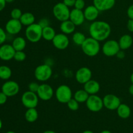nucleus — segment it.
Returning <instances> with one entry per match:
<instances>
[{
  "mask_svg": "<svg viewBox=\"0 0 133 133\" xmlns=\"http://www.w3.org/2000/svg\"><path fill=\"white\" fill-rule=\"evenodd\" d=\"M38 23L42 27V29L45 27H48V26H49V21L47 18H42V19L39 21Z\"/></svg>",
  "mask_w": 133,
  "mask_h": 133,
  "instance_id": "nucleus-37",
  "label": "nucleus"
},
{
  "mask_svg": "<svg viewBox=\"0 0 133 133\" xmlns=\"http://www.w3.org/2000/svg\"><path fill=\"white\" fill-rule=\"evenodd\" d=\"M5 1H6V3H12L14 0H5Z\"/></svg>",
  "mask_w": 133,
  "mask_h": 133,
  "instance_id": "nucleus-49",
  "label": "nucleus"
},
{
  "mask_svg": "<svg viewBox=\"0 0 133 133\" xmlns=\"http://www.w3.org/2000/svg\"><path fill=\"white\" fill-rule=\"evenodd\" d=\"M54 90L49 84L43 83L40 84L37 92L38 97L42 101H49L53 97L54 95Z\"/></svg>",
  "mask_w": 133,
  "mask_h": 133,
  "instance_id": "nucleus-10",
  "label": "nucleus"
},
{
  "mask_svg": "<svg viewBox=\"0 0 133 133\" xmlns=\"http://www.w3.org/2000/svg\"><path fill=\"white\" fill-rule=\"evenodd\" d=\"M43 133H57L53 131H45Z\"/></svg>",
  "mask_w": 133,
  "mask_h": 133,
  "instance_id": "nucleus-45",
  "label": "nucleus"
},
{
  "mask_svg": "<svg viewBox=\"0 0 133 133\" xmlns=\"http://www.w3.org/2000/svg\"><path fill=\"white\" fill-rule=\"evenodd\" d=\"M130 79H131V83H132V84H133V72H132V74H131Z\"/></svg>",
  "mask_w": 133,
  "mask_h": 133,
  "instance_id": "nucleus-48",
  "label": "nucleus"
},
{
  "mask_svg": "<svg viewBox=\"0 0 133 133\" xmlns=\"http://www.w3.org/2000/svg\"><path fill=\"white\" fill-rule=\"evenodd\" d=\"M19 21L23 25V26L28 27L35 23V17L32 13L27 12H24L22 14Z\"/></svg>",
  "mask_w": 133,
  "mask_h": 133,
  "instance_id": "nucleus-24",
  "label": "nucleus"
},
{
  "mask_svg": "<svg viewBox=\"0 0 133 133\" xmlns=\"http://www.w3.org/2000/svg\"><path fill=\"white\" fill-rule=\"evenodd\" d=\"M6 133H16L15 132H14V131H8V132H6Z\"/></svg>",
  "mask_w": 133,
  "mask_h": 133,
  "instance_id": "nucleus-51",
  "label": "nucleus"
},
{
  "mask_svg": "<svg viewBox=\"0 0 133 133\" xmlns=\"http://www.w3.org/2000/svg\"><path fill=\"white\" fill-rule=\"evenodd\" d=\"M51 42L55 48L60 50H64L66 49L70 44V40L67 36V35H65L62 32L56 34L55 36Z\"/></svg>",
  "mask_w": 133,
  "mask_h": 133,
  "instance_id": "nucleus-13",
  "label": "nucleus"
},
{
  "mask_svg": "<svg viewBox=\"0 0 133 133\" xmlns=\"http://www.w3.org/2000/svg\"><path fill=\"white\" fill-rule=\"evenodd\" d=\"M22 103L27 109L36 108L38 104L39 98L36 93L28 90L25 92L22 96Z\"/></svg>",
  "mask_w": 133,
  "mask_h": 133,
  "instance_id": "nucleus-7",
  "label": "nucleus"
},
{
  "mask_svg": "<svg viewBox=\"0 0 133 133\" xmlns=\"http://www.w3.org/2000/svg\"><path fill=\"white\" fill-rule=\"evenodd\" d=\"M116 0H93V5L99 12L107 11L114 6Z\"/></svg>",
  "mask_w": 133,
  "mask_h": 133,
  "instance_id": "nucleus-18",
  "label": "nucleus"
},
{
  "mask_svg": "<svg viewBox=\"0 0 133 133\" xmlns=\"http://www.w3.org/2000/svg\"><path fill=\"white\" fill-rule=\"evenodd\" d=\"M1 91L8 97H13L19 92V86L14 81H7L1 87Z\"/></svg>",
  "mask_w": 133,
  "mask_h": 133,
  "instance_id": "nucleus-11",
  "label": "nucleus"
},
{
  "mask_svg": "<svg viewBox=\"0 0 133 133\" xmlns=\"http://www.w3.org/2000/svg\"><path fill=\"white\" fill-rule=\"evenodd\" d=\"M70 11L68 6L63 2L57 3L53 8V14L55 18L60 22L67 20L70 18Z\"/></svg>",
  "mask_w": 133,
  "mask_h": 133,
  "instance_id": "nucleus-4",
  "label": "nucleus"
},
{
  "mask_svg": "<svg viewBox=\"0 0 133 133\" xmlns=\"http://www.w3.org/2000/svg\"><path fill=\"white\" fill-rule=\"evenodd\" d=\"M26 54L23 51H16L14 54V59L17 62H23L26 58Z\"/></svg>",
  "mask_w": 133,
  "mask_h": 133,
  "instance_id": "nucleus-32",
  "label": "nucleus"
},
{
  "mask_svg": "<svg viewBox=\"0 0 133 133\" xmlns=\"http://www.w3.org/2000/svg\"><path fill=\"white\" fill-rule=\"evenodd\" d=\"M55 94L57 101L62 104H66L72 98V91L70 87L66 84L60 85L56 90Z\"/></svg>",
  "mask_w": 133,
  "mask_h": 133,
  "instance_id": "nucleus-6",
  "label": "nucleus"
},
{
  "mask_svg": "<svg viewBox=\"0 0 133 133\" xmlns=\"http://www.w3.org/2000/svg\"><path fill=\"white\" fill-rule=\"evenodd\" d=\"M12 75V70L9 66L2 65L0 66V79L8 80Z\"/></svg>",
  "mask_w": 133,
  "mask_h": 133,
  "instance_id": "nucleus-29",
  "label": "nucleus"
},
{
  "mask_svg": "<svg viewBox=\"0 0 133 133\" xmlns=\"http://www.w3.org/2000/svg\"><path fill=\"white\" fill-rule=\"evenodd\" d=\"M82 133H94L92 131H90V130H87V131H84V132Z\"/></svg>",
  "mask_w": 133,
  "mask_h": 133,
  "instance_id": "nucleus-47",
  "label": "nucleus"
},
{
  "mask_svg": "<svg viewBox=\"0 0 133 133\" xmlns=\"http://www.w3.org/2000/svg\"><path fill=\"white\" fill-rule=\"evenodd\" d=\"M81 49L83 53L88 57H93L97 55L100 51L99 42L90 36L87 38L85 41L81 45Z\"/></svg>",
  "mask_w": 133,
  "mask_h": 133,
  "instance_id": "nucleus-2",
  "label": "nucleus"
},
{
  "mask_svg": "<svg viewBox=\"0 0 133 133\" xmlns=\"http://www.w3.org/2000/svg\"><path fill=\"white\" fill-rule=\"evenodd\" d=\"M15 49L10 44H2L0 46V59L9 61L14 58Z\"/></svg>",
  "mask_w": 133,
  "mask_h": 133,
  "instance_id": "nucleus-16",
  "label": "nucleus"
},
{
  "mask_svg": "<svg viewBox=\"0 0 133 133\" xmlns=\"http://www.w3.org/2000/svg\"><path fill=\"white\" fill-rule=\"evenodd\" d=\"M89 96L90 95L84 89L79 90L75 92L74 95V98L79 103H86Z\"/></svg>",
  "mask_w": 133,
  "mask_h": 133,
  "instance_id": "nucleus-28",
  "label": "nucleus"
},
{
  "mask_svg": "<svg viewBox=\"0 0 133 133\" xmlns=\"http://www.w3.org/2000/svg\"><path fill=\"white\" fill-rule=\"evenodd\" d=\"M116 110L118 116L122 119H127L131 116V110L129 107L126 104L121 103Z\"/></svg>",
  "mask_w": 133,
  "mask_h": 133,
  "instance_id": "nucleus-23",
  "label": "nucleus"
},
{
  "mask_svg": "<svg viewBox=\"0 0 133 133\" xmlns=\"http://www.w3.org/2000/svg\"><path fill=\"white\" fill-rule=\"evenodd\" d=\"M86 39H87V37L85 36V35L81 32H74L72 36V40L74 44L77 45H80V46H81Z\"/></svg>",
  "mask_w": 133,
  "mask_h": 133,
  "instance_id": "nucleus-30",
  "label": "nucleus"
},
{
  "mask_svg": "<svg viewBox=\"0 0 133 133\" xmlns=\"http://www.w3.org/2000/svg\"><path fill=\"white\" fill-rule=\"evenodd\" d=\"M117 57V58H119V59H122V58H125V52L123 51V50H122V49H120V50L118 51V53H117L116 55Z\"/></svg>",
  "mask_w": 133,
  "mask_h": 133,
  "instance_id": "nucleus-42",
  "label": "nucleus"
},
{
  "mask_svg": "<svg viewBox=\"0 0 133 133\" xmlns=\"http://www.w3.org/2000/svg\"><path fill=\"white\" fill-rule=\"evenodd\" d=\"M25 34L27 40L30 42H38L42 38V27L38 23H34L27 27Z\"/></svg>",
  "mask_w": 133,
  "mask_h": 133,
  "instance_id": "nucleus-3",
  "label": "nucleus"
},
{
  "mask_svg": "<svg viewBox=\"0 0 133 133\" xmlns=\"http://www.w3.org/2000/svg\"><path fill=\"white\" fill-rule=\"evenodd\" d=\"M6 1L5 0H0V12L2 11L4 9H5V6H6Z\"/></svg>",
  "mask_w": 133,
  "mask_h": 133,
  "instance_id": "nucleus-43",
  "label": "nucleus"
},
{
  "mask_svg": "<svg viewBox=\"0 0 133 133\" xmlns=\"http://www.w3.org/2000/svg\"><path fill=\"white\" fill-rule=\"evenodd\" d=\"M34 74L36 80L38 81L45 82L51 77L53 71L51 66L44 64L38 66L35 69Z\"/></svg>",
  "mask_w": 133,
  "mask_h": 133,
  "instance_id": "nucleus-5",
  "label": "nucleus"
},
{
  "mask_svg": "<svg viewBox=\"0 0 133 133\" xmlns=\"http://www.w3.org/2000/svg\"><path fill=\"white\" fill-rule=\"evenodd\" d=\"M83 12H84L85 19L89 22H94L98 18L99 10L94 5H92L86 7Z\"/></svg>",
  "mask_w": 133,
  "mask_h": 133,
  "instance_id": "nucleus-19",
  "label": "nucleus"
},
{
  "mask_svg": "<svg viewBox=\"0 0 133 133\" xmlns=\"http://www.w3.org/2000/svg\"><path fill=\"white\" fill-rule=\"evenodd\" d=\"M100 133H112V132H110V131H108V130H104V131H101Z\"/></svg>",
  "mask_w": 133,
  "mask_h": 133,
  "instance_id": "nucleus-46",
  "label": "nucleus"
},
{
  "mask_svg": "<svg viewBox=\"0 0 133 133\" xmlns=\"http://www.w3.org/2000/svg\"><path fill=\"white\" fill-rule=\"evenodd\" d=\"M127 27L130 32H133V19H129L127 22Z\"/></svg>",
  "mask_w": 133,
  "mask_h": 133,
  "instance_id": "nucleus-41",
  "label": "nucleus"
},
{
  "mask_svg": "<svg viewBox=\"0 0 133 133\" xmlns=\"http://www.w3.org/2000/svg\"><path fill=\"white\" fill-rule=\"evenodd\" d=\"M75 1L76 0H63V3L66 5L67 6L70 7H72L74 6L75 3Z\"/></svg>",
  "mask_w": 133,
  "mask_h": 133,
  "instance_id": "nucleus-40",
  "label": "nucleus"
},
{
  "mask_svg": "<svg viewBox=\"0 0 133 133\" xmlns=\"http://www.w3.org/2000/svg\"><path fill=\"white\" fill-rule=\"evenodd\" d=\"M55 35V31L50 25L42 29V38L46 41H52Z\"/></svg>",
  "mask_w": 133,
  "mask_h": 133,
  "instance_id": "nucleus-27",
  "label": "nucleus"
},
{
  "mask_svg": "<svg viewBox=\"0 0 133 133\" xmlns=\"http://www.w3.org/2000/svg\"><path fill=\"white\" fill-rule=\"evenodd\" d=\"M100 84L97 81L90 79L84 84V90L89 95H96L99 92Z\"/></svg>",
  "mask_w": 133,
  "mask_h": 133,
  "instance_id": "nucleus-20",
  "label": "nucleus"
},
{
  "mask_svg": "<svg viewBox=\"0 0 133 133\" xmlns=\"http://www.w3.org/2000/svg\"><path fill=\"white\" fill-rule=\"evenodd\" d=\"M75 27L76 25L70 19H67L61 22L60 29L62 33L65 35H70L74 32Z\"/></svg>",
  "mask_w": 133,
  "mask_h": 133,
  "instance_id": "nucleus-21",
  "label": "nucleus"
},
{
  "mask_svg": "<svg viewBox=\"0 0 133 133\" xmlns=\"http://www.w3.org/2000/svg\"><path fill=\"white\" fill-rule=\"evenodd\" d=\"M127 14L129 19H133V4L130 5L128 9H127Z\"/></svg>",
  "mask_w": 133,
  "mask_h": 133,
  "instance_id": "nucleus-39",
  "label": "nucleus"
},
{
  "mask_svg": "<svg viewBox=\"0 0 133 133\" xmlns=\"http://www.w3.org/2000/svg\"><path fill=\"white\" fill-rule=\"evenodd\" d=\"M119 45L122 50H126L132 46L133 44V38L132 36L129 35H123L119 38Z\"/></svg>",
  "mask_w": 133,
  "mask_h": 133,
  "instance_id": "nucleus-22",
  "label": "nucleus"
},
{
  "mask_svg": "<svg viewBox=\"0 0 133 133\" xmlns=\"http://www.w3.org/2000/svg\"><path fill=\"white\" fill-rule=\"evenodd\" d=\"M120 49L118 42L114 40H107L102 47L103 53L109 57L116 56Z\"/></svg>",
  "mask_w": 133,
  "mask_h": 133,
  "instance_id": "nucleus-9",
  "label": "nucleus"
},
{
  "mask_svg": "<svg viewBox=\"0 0 133 133\" xmlns=\"http://www.w3.org/2000/svg\"><path fill=\"white\" fill-rule=\"evenodd\" d=\"M85 103L88 110L93 112H99L104 107L103 99L97 94L90 95Z\"/></svg>",
  "mask_w": 133,
  "mask_h": 133,
  "instance_id": "nucleus-8",
  "label": "nucleus"
},
{
  "mask_svg": "<svg viewBox=\"0 0 133 133\" xmlns=\"http://www.w3.org/2000/svg\"><path fill=\"white\" fill-rule=\"evenodd\" d=\"M104 107L110 110H116L121 104V100L118 96L114 94H107L103 99Z\"/></svg>",
  "mask_w": 133,
  "mask_h": 133,
  "instance_id": "nucleus-12",
  "label": "nucleus"
},
{
  "mask_svg": "<svg viewBox=\"0 0 133 133\" xmlns=\"http://www.w3.org/2000/svg\"><path fill=\"white\" fill-rule=\"evenodd\" d=\"M26 40L22 36H18L13 40L12 45L15 51H23L26 47Z\"/></svg>",
  "mask_w": 133,
  "mask_h": 133,
  "instance_id": "nucleus-25",
  "label": "nucleus"
},
{
  "mask_svg": "<svg viewBox=\"0 0 133 133\" xmlns=\"http://www.w3.org/2000/svg\"><path fill=\"white\" fill-rule=\"evenodd\" d=\"M92 72L90 69L87 67H82L75 73V79L79 84H84L92 79Z\"/></svg>",
  "mask_w": 133,
  "mask_h": 133,
  "instance_id": "nucleus-14",
  "label": "nucleus"
},
{
  "mask_svg": "<svg viewBox=\"0 0 133 133\" xmlns=\"http://www.w3.org/2000/svg\"><path fill=\"white\" fill-rule=\"evenodd\" d=\"M69 19H70L76 26L81 25L85 21L84 12L82 10H79V9L74 8L70 11Z\"/></svg>",
  "mask_w": 133,
  "mask_h": 133,
  "instance_id": "nucleus-17",
  "label": "nucleus"
},
{
  "mask_svg": "<svg viewBox=\"0 0 133 133\" xmlns=\"http://www.w3.org/2000/svg\"><path fill=\"white\" fill-rule=\"evenodd\" d=\"M129 92L130 94L133 96V84H131L129 88Z\"/></svg>",
  "mask_w": 133,
  "mask_h": 133,
  "instance_id": "nucleus-44",
  "label": "nucleus"
},
{
  "mask_svg": "<svg viewBox=\"0 0 133 133\" xmlns=\"http://www.w3.org/2000/svg\"><path fill=\"white\" fill-rule=\"evenodd\" d=\"M39 86H40V84H38L37 83H36V82H32V83L29 84L28 89L29 90L31 91V92L37 93Z\"/></svg>",
  "mask_w": 133,
  "mask_h": 133,
  "instance_id": "nucleus-34",
  "label": "nucleus"
},
{
  "mask_svg": "<svg viewBox=\"0 0 133 133\" xmlns=\"http://www.w3.org/2000/svg\"><path fill=\"white\" fill-rule=\"evenodd\" d=\"M1 127H2V121L0 119V129H1Z\"/></svg>",
  "mask_w": 133,
  "mask_h": 133,
  "instance_id": "nucleus-50",
  "label": "nucleus"
},
{
  "mask_svg": "<svg viewBox=\"0 0 133 133\" xmlns=\"http://www.w3.org/2000/svg\"><path fill=\"white\" fill-rule=\"evenodd\" d=\"M66 104L68 109L72 111H76L79 108V103L74 98H71V99L69 100V101Z\"/></svg>",
  "mask_w": 133,
  "mask_h": 133,
  "instance_id": "nucleus-31",
  "label": "nucleus"
},
{
  "mask_svg": "<svg viewBox=\"0 0 133 133\" xmlns=\"http://www.w3.org/2000/svg\"><path fill=\"white\" fill-rule=\"evenodd\" d=\"M23 25L19 19H15L11 18L6 22L5 25V31L10 35H15L22 31Z\"/></svg>",
  "mask_w": 133,
  "mask_h": 133,
  "instance_id": "nucleus-15",
  "label": "nucleus"
},
{
  "mask_svg": "<svg viewBox=\"0 0 133 133\" xmlns=\"http://www.w3.org/2000/svg\"><path fill=\"white\" fill-rule=\"evenodd\" d=\"M8 96L1 91L0 92V105H4L7 101Z\"/></svg>",
  "mask_w": 133,
  "mask_h": 133,
  "instance_id": "nucleus-38",
  "label": "nucleus"
},
{
  "mask_svg": "<svg viewBox=\"0 0 133 133\" xmlns=\"http://www.w3.org/2000/svg\"><path fill=\"white\" fill-rule=\"evenodd\" d=\"M84 6H85V1L84 0H76L75 1V5H74L75 9L83 10V9H84Z\"/></svg>",
  "mask_w": 133,
  "mask_h": 133,
  "instance_id": "nucleus-35",
  "label": "nucleus"
},
{
  "mask_svg": "<svg viewBox=\"0 0 133 133\" xmlns=\"http://www.w3.org/2000/svg\"><path fill=\"white\" fill-rule=\"evenodd\" d=\"M6 40V31L0 27V45H2Z\"/></svg>",
  "mask_w": 133,
  "mask_h": 133,
  "instance_id": "nucleus-36",
  "label": "nucleus"
},
{
  "mask_svg": "<svg viewBox=\"0 0 133 133\" xmlns=\"http://www.w3.org/2000/svg\"><path fill=\"white\" fill-rule=\"evenodd\" d=\"M89 33L92 38L99 42L106 40L111 33V27L104 21L92 22L89 27Z\"/></svg>",
  "mask_w": 133,
  "mask_h": 133,
  "instance_id": "nucleus-1",
  "label": "nucleus"
},
{
  "mask_svg": "<svg viewBox=\"0 0 133 133\" xmlns=\"http://www.w3.org/2000/svg\"><path fill=\"white\" fill-rule=\"evenodd\" d=\"M22 10H20L18 8H14L10 12V16H11V18L15 19H20L21 16L22 15Z\"/></svg>",
  "mask_w": 133,
  "mask_h": 133,
  "instance_id": "nucleus-33",
  "label": "nucleus"
},
{
  "mask_svg": "<svg viewBox=\"0 0 133 133\" xmlns=\"http://www.w3.org/2000/svg\"><path fill=\"white\" fill-rule=\"evenodd\" d=\"M38 118V113L36 108L27 109L25 114V118L29 123H33L36 122Z\"/></svg>",
  "mask_w": 133,
  "mask_h": 133,
  "instance_id": "nucleus-26",
  "label": "nucleus"
}]
</instances>
